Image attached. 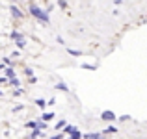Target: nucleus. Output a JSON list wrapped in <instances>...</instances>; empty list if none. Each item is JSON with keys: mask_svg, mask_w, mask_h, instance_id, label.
<instances>
[{"mask_svg": "<svg viewBox=\"0 0 147 139\" xmlns=\"http://www.w3.org/2000/svg\"><path fill=\"white\" fill-rule=\"evenodd\" d=\"M30 13H32L36 19H39L41 22H49V13L41 11V7H39V6H36V4H32V6H30Z\"/></svg>", "mask_w": 147, "mask_h": 139, "instance_id": "obj_1", "label": "nucleus"}, {"mask_svg": "<svg viewBox=\"0 0 147 139\" xmlns=\"http://www.w3.org/2000/svg\"><path fill=\"white\" fill-rule=\"evenodd\" d=\"M11 39L17 41V46H19V48H24L26 41H24V35H22V33H19L17 30H15V32H11Z\"/></svg>", "mask_w": 147, "mask_h": 139, "instance_id": "obj_2", "label": "nucleus"}, {"mask_svg": "<svg viewBox=\"0 0 147 139\" xmlns=\"http://www.w3.org/2000/svg\"><path fill=\"white\" fill-rule=\"evenodd\" d=\"M9 9H11V15H13V17H15V19H22V11H21V9H19V7H17V6H11V7H9Z\"/></svg>", "mask_w": 147, "mask_h": 139, "instance_id": "obj_3", "label": "nucleus"}, {"mask_svg": "<svg viewBox=\"0 0 147 139\" xmlns=\"http://www.w3.org/2000/svg\"><path fill=\"white\" fill-rule=\"evenodd\" d=\"M100 117H102L104 121H114V119H115V115L112 113V111H104V113L100 115Z\"/></svg>", "mask_w": 147, "mask_h": 139, "instance_id": "obj_4", "label": "nucleus"}, {"mask_svg": "<svg viewBox=\"0 0 147 139\" xmlns=\"http://www.w3.org/2000/svg\"><path fill=\"white\" fill-rule=\"evenodd\" d=\"M26 126H28V128H39V122H36V121H30V122H26Z\"/></svg>", "mask_w": 147, "mask_h": 139, "instance_id": "obj_5", "label": "nucleus"}, {"mask_svg": "<svg viewBox=\"0 0 147 139\" xmlns=\"http://www.w3.org/2000/svg\"><path fill=\"white\" fill-rule=\"evenodd\" d=\"M52 117H54L52 113H43V117H41V121H45V122H47V121H50Z\"/></svg>", "mask_w": 147, "mask_h": 139, "instance_id": "obj_6", "label": "nucleus"}, {"mask_svg": "<svg viewBox=\"0 0 147 139\" xmlns=\"http://www.w3.org/2000/svg\"><path fill=\"white\" fill-rule=\"evenodd\" d=\"M9 82H11V86H15V87H19V86H21V82H19V80L15 78V76H13V78H9Z\"/></svg>", "mask_w": 147, "mask_h": 139, "instance_id": "obj_7", "label": "nucleus"}, {"mask_svg": "<svg viewBox=\"0 0 147 139\" xmlns=\"http://www.w3.org/2000/svg\"><path fill=\"white\" fill-rule=\"evenodd\" d=\"M56 89H60V91H67V86H65V84H56Z\"/></svg>", "mask_w": 147, "mask_h": 139, "instance_id": "obj_8", "label": "nucleus"}, {"mask_svg": "<svg viewBox=\"0 0 147 139\" xmlns=\"http://www.w3.org/2000/svg\"><path fill=\"white\" fill-rule=\"evenodd\" d=\"M6 76H7V78H13V76H15L13 69H6Z\"/></svg>", "mask_w": 147, "mask_h": 139, "instance_id": "obj_9", "label": "nucleus"}, {"mask_svg": "<svg viewBox=\"0 0 147 139\" xmlns=\"http://www.w3.org/2000/svg\"><path fill=\"white\" fill-rule=\"evenodd\" d=\"M71 136H73V139H78L80 136H82V134H80L78 130H73V132H71Z\"/></svg>", "mask_w": 147, "mask_h": 139, "instance_id": "obj_10", "label": "nucleus"}, {"mask_svg": "<svg viewBox=\"0 0 147 139\" xmlns=\"http://www.w3.org/2000/svg\"><path fill=\"white\" fill-rule=\"evenodd\" d=\"M58 6L60 7H67V2H65V0H58Z\"/></svg>", "mask_w": 147, "mask_h": 139, "instance_id": "obj_11", "label": "nucleus"}, {"mask_svg": "<svg viewBox=\"0 0 147 139\" xmlns=\"http://www.w3.org/2000/svg\"><path fill=\"white\" fill-rule=\"evenodd\" d=\"M39 134H41L39 130H37V128H34V132H32V137H37V136H39Z\"/></svg>", "mask_w": 147, "mask_h": 139, "instance_id": "obj_12", "label": "nucleus"}, {"mask_svg": "<svg viewBox=\"0 0 147 139\" xmlns=\"http://www.w3.org/2000/svg\"><path fill=\"white\" fill-rule=\"evenodd\" d=\"M73 130H75V128H73V126H65V134H71Z\"/></svg>", "mask_w": 147, "mask_h": 139, "instance_id": "obj_13", "label": "nucleus"}, {"mask_svg": "<svg viewBox=\"0 0 147 139\" xmlns=\"http://www.w3.org/2000/svg\"><path fill=\"white\" fill-rule=\"evenodd\" d=\"M65 124H67V122H65V121H60V122H58V124H56V128H61V126H65Z\"/></svg>", "mask_w": 147, "mask_h": 139, "instance_id": "obj_14", "label": "nucleus"}, {"mask_svg": "<svg viewBox=\"0 0 147 139\" xmlns=\"http://www.w3.org/2000/svg\"><path fill=\"white\" fill-rule=\"evenodd\" d=\"M37 106L43 108V106H45V100H43V98H39V100H37Z\"/></svg>", "mask_w": 147, "mask_h": 139, "instance_id": "obj_15", "label": "nucleus"}, {"mask_svg": "<svg viewBox=\"0 0 147 139\" xmlns=\"http://www.w3.org/2000/svg\"><path fill=\"white\" fill-rule=\"evenodd\" d=\"M7 82V76H2V78H0V84H6Z\"/></svg>", "mask_w": 147, "mask_h": 139, "instance_id": "obj_16", "label": "nucleus"}]
</instances>
